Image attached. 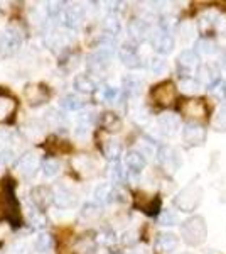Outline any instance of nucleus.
Masks as SVG:
<instances>
[{
	"mask_svg": "<svg viewBox=\"0 0 226 254\" xmlns=\"http://www.w3.org/2000/svg\"><path fill=\"white\" fill-rule=\"evenodd\" d=\"M181 234H182L184 243L187 246H201L208 237V225L206 220L201 215L189 217L186 222L181 227Z\"/></svg>",
	"mask_w": 226,
	"mask_h": 254,
	"instance_id": "obj_1",
	"label": "nucleus"
},
{
	"mask_svg": "<svg viewBox=\"0 0 226 254\" xmlns=\"http://www.w3.org/2000/svg\"><path fill=\"white\" fill-rule=\"evenodd\" d=\"M201 200H203V188L198 183L187 185L184 190L179 191V195L174 198V205L179 208L181 212H192L199 207Z\"/></svg>",
	"mask_w": 226,
	"mask_h": 254,
	"instance_id": "obj_2",
	"label": "nucleus"
},
{
	"mask_svg": "<svg viewBox=\"0 0 226 254\" xmlns=\"http://www.w3.org/2000/svg\"><path fill=\"white\" fill-rule=\"evenodd\" d=\"M157 158H159V163L162 165V168L169 173H176L181 166V154L178 149L171 146H164L159 149L157 153Z\"/></svg>",
	"mask_w": 226,
	"mask_h": 254,
	"instance_id": "obj_3",
	"label": "nucleus"
},
{
	"mask_svg": "<svg viewBox=\"0 0 226 254\" xmlns=\"http://www.w3.org/2000/svg\"><path fill=\"white\" fill-rule=\"evenodd\" d=\"M20 43H22L20 31L9 27V29L0 34V53L2 55H12V53H15L19 49Z\"/></svg>",
	"mask_w": 226,
	"mask_h": 254,
	"instance_id": "obj_4",
	"label": "nucleus"
},
{
	"mask_svg": "<svg viewBox=\"0 0 226 254\" xmlns=\"http://www.w3.org/2000/svg\"><path fill=\"white\" fill-rule=\"evenodd\" d=\"M182 141L187 146H201L206 141V129L196 122H187L182 129Z\"/></svg>",
	"mask_w": 226,
	"mask_h": 254,
	"instance_id": "obj_5",
	"label": "nucleus"
},
{
	"mask_svg": "<svg viewBox=\"0 0 226 254\" xmlns=\"http://www.w3.org/2000/svg\"><path fill=\"white\" fill-rule=\"evenodd\" d=\"M181 112L189 119H204L208 116V107L199 98H189L181 105Z\"/></svg>",
	"mask_w": 226,
	"mask_h": 254,
	"instance_id": "obj_6",
	"label": "nucleus"
},
{
	"mask_svg": "<svg viewBox=\"0 0 226 254\" xmlns=\"http://www.w3.org/2000/svg\"><path fill=\"white\" fill-rule=\"evenodd\" d=\"M152 98L157 102L159 105H171L176 98V87L171 81H164L152 90Z\"/></svg>",
	"mask_w": 226,
	"mask_h": 254,
	"instance_id": "obj_7",
	"label": "nucleus"
},
{
	"mask_svg": "<svg viewBox=\"0 0 226 254\" xmlns=\"http://www.w3.org/2000/svg\"><path fill=\"white\" fill-rule=\"evenodd\" d=\"M150 43L154 49L160 55H169V53L174 49V38L166 31H157L150 36Z\"/></svg>",
	"mask_w": 226,
	"mask_h": 254,
	"instance_id": "obj_8",
	"label": "nucleus"
},
{
	"mask_svg": "<svg viewBox=\"0 0 226 254\" xmlns=\"http://www.w3.org/2000/svg\"><path fill=\"white\" fill-rule=\"evenodd\" d=\"M179 246V239L176 234L172 232H160L155 239V249L160 254H171L172 251H176Z\"/></svg>",
	"mask_w": 226,
	"mask_h": 254,
	"instance_id": "obj_9",
	"label": "nucleus"
},
{
	"mask_svg": "<svg viewBox=\"0 0 226 254\" xmlns=\"http://www.w3.org/2000/svg\"><path fill=\"white\" fill-rule=\"evenodd\" d=\"M41 166V161L36 154H26L19 159V173L24 176V178H31V176L36 175V171L39 170Z\"/></svg>",
	"mask_w": 226,
	"mask_h": 254,
	"instance_id": "obj_10",
	"label": "nucleus"
},
{
	"mask_svg": "<svg viewBox=\"0 0 226 254\" xmlns=\"http://www.w3.org/2000/svg\"><path fill=\"white\" fill-rule=\"evenodd\" d=\"M157 124L164 134L171 136V134L178 132V129L181 127V119L178 116H174V114H162L157 119Z\"/></svg>",
	"mask_w": 226,
	"mask_h": 254,
	"instance_id": "obj_11",
	"label": "nucleus"
},
{
	"mask_svg": "<svg viewBox=\"0 0 226 254\" xmlns=\"http://www.w3.org/2000/svg\"><path fill=\"white\" fill-rule=\"evenodd\" d=\"M198 80L201 85H206V87L213 88L218 81V69L215 64H204L198 69Z\"/></svg>",
	"mask_w": 226,
	"mask_h": 254,
	"instance_id": "obj_12",
	"label": "nucleus"
},
{
	"mask_svg": "<svg viewBox=\"0 0 226 254\" xmlns=\"http://www.w3.org/2000/svg\"><path fill=\"white\" fill-rule=\"evenodd\" d=\"M32 202L36 203L38 207L41 208H46L49 203L54 200V195H52V191L49 190L46 187H36L34 190H32Z\"/></svg>",
	"mask_w": 226,
	"mask_h": 254,
	"instance_id": "obj_13",
	"label": "nucleus"
},
{
	"mask_svg": "<svg viewBox=\"0 0 226 254\" xmlns=\"http://www.w3.org/2000/svg\"><path fill=\"white\" fill-rule=\"evenodd\" d=\"M178 63L181 68L184 69H194L199 66V55L198 51H192V49H184L182 53L178 56Z\"/></svg>",
	"mask_w": 226,
	"mask_h": 254,
	"instance_id": "obj_14",
	"label": "nucleus"
},
{
	"mask_svg": "<svg viewBox=\"0 0 226 254\" xmlns=\"http://www.w3.org/2000/svg\"><path fill=\"white\" fill-rule=\"evenodd\" d=\"M159 205H160V200L157 196H149V195H143V193L137 195V207H140L143 212H147V214H150V215L157 214Z\"/></svg>",
	"mask_w": 226,
	"mask_h": 254,
	"instance_id": "obj_15",
	"label": "nucleus"
},
{
	"mask_svg": "<svg viewBox=\"0 0 226 254\" xmlns=\"http://www.w3.org/2000/svg\"><path fill=\"white\" fill-rule=\"evenodd\" d=\"M54 200H56V203L61 208H69V207H73L76 203V195L73 193L69 188L59 187V188H57V191H56V195H54Z\"/></svg>",
	"mask_w": 226,
	"mask_h": 254,
	"instance_id": "obj_16",
	"label": "nucleus"
},
{
	"mask_svg": "<svg viewBox=\"0 0 226 254\" xmlns=\"http://www.w3.org/2000/svg\"><path fill=\"white\" fill-rule=\"evenodd\" d=\"M125 165L130 171H134V173H140L143 170V166H145V158H143L138 151H130L125 156Z\"/></svg>",
	"mask_w": 226,
	"mask_h": 254,
	"instance_id": "obj_17",
	"label": "nucleus"
},
{
	"mask_svg": "<svg viewBox=\"0 0 226 254\" xmlns=\"http://www.w3.org/2000/svg\"><path fill=\"white\" fill-rule=\"evenodd\" d=\"M120 60L122 63L125 64L127 68L130 69H135V68H140V58H138L137 51L132 48H123L120 49Z\"/></svg>",
	"mask_w": 226,
	"mask_h": 254,
	"instance_id": "obj_18",
	"label": "nucleus"
},
{
	"mask_svg": "<svg viewBox=\"0 0 226 254\" xmlns=\"http://www.w3.org/2000/svg\"><path fill=\"white\" fill-rule=\"evenodd\" d=\"M100 124H101L103 129L110 130V132H117V130H120V127H122V121L115 116V114L105 112L103 116H101V119H100Z\"/></svg>",
	"mask_w": 226,
	"mask_h": 254,
	"instance_id": "obj_19",
	"label": "nucleus"
},
{
	"mask_svg": "<svg viewBox=\"0 0 226 254\" xmlns=\"http://www.w3.org/2000/svg\"><path fill=\"white\" fill-rule=\"evenodd\" d=\"M26 97H27V100L31 102V105H39L47 98V92L41 87H27Z\"/></svg>",
	"mask_w": 226,
	"mask_h": 254,
	"instance_id": "obj_20",
	"label": "nucleus"
},
{
	"mask_svg": "<svg viewBox=\"0 0 226 254\" xmlns=\"http://www.w3.org/2000/svg\"><path fill=\"white\" fill-rule=\"evenodd\" d=\"M211 127L216 132H225L226 130V104L220 105L215 112V117L211 121Z\"/></svg>",
	"mask_w": 226,
	"mask_h": 254,
	"instance_id": "obj_21",
	"label": "nucleus"
},
{
	"mask_svg": "<svg viewBox=\"0 0 226 254\" xmlns=\"http://www.w3.org/2000/svg\"><path fill=\"white\" fill-rule=\"evenodd\" d=\"M129 32L134 39L142 41L147 34H149V27H147V24L143 22V20H132L129 26Z\"/></svg>",
	"mask_w": 226,
	"mask_h": 254,
	"instance_id": "obj_22",
	"label": "nucleus"
},
{
	"mask_svg": "<svg viewBox=\"0 0 226 254\" xmlns=\"http://www.w3.org/2000/svg\"><path fill=\"white\" fill-rule=\"evenodd\" d=\"M218 20H220V15L211 14V12H206L203 14L198 20V26L201 32H209L215 26H218Z\"/></svg>",
	"mask_w": 226,
	"mask_h": 254,
	"instance_id": "obj_23",
	"label": "nucleus"
},
{
	"mask_svg": "<svg viewBox=\"0 0 226 254\" xmlns=\"http://www.w3.org/2000/svg\"><path fill=\"white\" fill-rule=\"evenodd\" d=\"M179 88L182 90L184 93H187V95H192V93H198L201 90V83L194 76H184L179 83Z\"/></svg>",
	"mask_w": 226,
	"mask_h": 254,
	"instance_id": "obj_24",
	"label": "nucleus"
},
{
	"mask_svg": "<svg viewBox=\"0 0 226 254\" xmlns=\"http://www.w3.org/2000/svg\"><path fill=\"white\" fill-rule=\"evenodd\" d=\"M122 153V144L118 141H113V139H108V141H105L103 144V154L106 158L110 159H115L118 158Z\"/></svg>",
	"mask_w": 226,
	"mask_h": 254,
	"instance_id": "obj_25",
	"label": "nucleus"
},
{
	"mask_svg": "<svg viewBox=\"0 0 226 254\" xmlns=\"http://www.w3.org/2000/svg\"><path fill=\"white\" fill-rule=\"evenodd\" d=\"M83 19V9L80 5H71L66 10V20L69 26H78Z\"/></svg>",
	"mask_w": 226,
	"mask_h": 254,
	"instance_id": "obj_26",
	"label": "nucleus"
},
{
	"mask_svg": "<svg viewBox=\"0 0 226 254\" xmlns=\"http://www.w3.org/2000/svg\"><path fill=\"white\" fill-rule=\"evenodd\" d=\"M75 87H76L78 90H80V92L90 93V92H93L94 83H93V80L90 78V76L80 75V76H76V80H75Z\"/></svg>",
	"mask_w": 226,
	"mask_h": 254,
	"instance_id": "obj_27",
	"label": "nucleus"
},
{
	"mask_svg": "<svg viewBox=\"0 0 226 254\" xmlns=\"http://www.w3.org/2000/svg\"><path fill=\"white\" fill-rule=\"evenodd\" d=\"M113 193H115V188L112 185H101L96 188L94 196H96L98 202H108V200L113 198Z\"/></svg>",
	"mask_w": 226,
	"mask_h": 254,
	"instance_id": "obj_28",
	"label": "nucleus"
},
{
	"mask_svg": "<svg viewBox=\"0 0 226 254\" xmlns=\"http://www.w3.org/2000/svg\"><path fill=\"white\" fill-rule=\"evenodd\" d=\"M15 109V102L12 98L0 95V119H5L10 112H14Z\"/></svg>",
	"mask_w": 226,
	"mask_h": 254,
	"instance_id": "obj_29",
	"label": "nucleus"
},
{
	"mask_svg": "<svg viewBox=\"0 0 226 254\" xmlns=\"http://www.w3.org/2000/svg\"><path fill=\"white\" fill-rule=\"evenodd\" d=\"M61 107H64L68 110H78V109L83 107V102H81L80 97H76L71 93V95H66L63 100H61Z\"/></svg>",
	"mask_w": 226,
	"mask_h": 254,
	"instance_id": "obj_30",
	"label": "nucleus"
},
{
	"mask_svg": "<svg viewBox=\"0 0 226 254\" xmlns=\"http://www.w3.org/2000/svg\"><path fill=\"white\" fill-rule=\"evenodd\" d=\"M216 51V44L209 38H203L198 41V53H201V55H215Z\"/></svg>",
	"mask_w": 226,
	"mask_h": 254,
	"instance_id": "obj_31",
	"label": "nucleus"
},
{
	"mask_svg": "<svg viewBox=\"0 0 226 254\" xmlns=\"http://www.w3.org/2000/svg\"><path fill=\"white\" fill-rule=\"evenodd\" d=\"M51 244H52V239L49 234H39L34 241V248H36V251H39V253L47 251V249L51 248Z\"/></svg>",
	"mask_w": 226,
	"mask_h": 254,
	"instance_id": "obj_32",
	"label": "nucleus"
},
{
	"mask_svg": "<svg viewBox=\"0 0 226 254\" xmlns=\"http://www.w3.org/2000/svg\"><path fill=\"white\" fill-rule=\"evenodd\" d=\"M149 68H150L152 73H155V75H160V73H164L167 69V63L162 58H152L150 63H149Z\"/></svg>",
	"mask_w": 226,
	"mask_h": 254,
	"instance_id": "obj_33",
	"label": "nucleus"
},
{
	"mask_svg": "<svg viewBox=\"0 0 226 254\" xmlns=\"http://www.w3.org/2000/svg\"><path fill=\"white\" fill-rule=\"evenodd\" d=\"M105 29L108 32H113V34H117L118 31H120V20H118L117 15H108V17L105 19L103 22Z\"/></svg>",
	"mask_w": 226,
	"mask_h": 254,
	"instance_id": "obj_34",
	"label": "nucleus"
},
{
	"mask_svg": "<svg viewBox=\"0 0 226 254\" xmlns=\"http://www.w3.org/2000/svg\"><path fill=\"white\" fill-rule=\"evenodd\" d=\"M44 168V173L46 176H54L57 171H59V163L56 159H46V163L43 165Z\"/></svg>",
	"mask_w": 226,
	"mask_h": 254,
	"instance_id": "obj_35",
	"label": "nucleus"
},
{
	"mask_svg": "<svg viewBox=\"0 0 226 254\" xmlns=\"http://www.w3.org/2000/svg\"><path fill=\"white\" fill-rule=\"evenodd\" d=\"M178 222V215L172 210H164L162 215H160V224L162 225H174Z\"/></svg>",
	"mask_w": 226,
	"mask_h": 254,
	"instance_id": "obj_36",
	"label": "nucleus"
},
{
	"mask_svg": "<svg viewBox=\"0 0 226 254\" xmlns=\"http://www.w3.org/2000/svg\"><path fill=\"white\" fill-rule=\"evenodd\" d=\"M98 215H100V207L93 205V203H90V205L85 207L83 217H86V219H96Z\"/></svg>",
	"mask_w": 226,
	"mask_h": 254,
	"instance_id": "obj_37",
	"label": "nucleus"
},
{
	"mask_svg": "<svg viewBox=\"0 0 226 254\" xmlns=\"http://www.w3.org/2000/svg\"><path fill=\"white\" fill-rule=\"evenodd\" d=\"M181 31H182V38L186 36V39H189V38H191V36L196 32L194 26H192L191 22H184V24H182V27H181Z\"/></svg>",
	"mask_w": 226,
	"mask_h": 254,
	"instance_id": "obj_38",
	"label": "nucleus"
},
{
	"mask_svg": "<svg viewBox=\"0 0 226 254\" xmlns=\"http://www.w3.org/2000/svg\"><path fill=\"white\" fill-rule=\"evenodd\" d=\"M211 92H213V95L218 97V98H225L226 97V87H225L223 83L215 85V87L211 88Z\"/></svg>",
	"mask_w": 226,
	"mask_h": 254,
	"instance_id": "obj_39",
	"label": "nucleus"
},
{
	"mask_svg": "<svg viewBox=\"0 0 226 254\" xmlns=\"http://www.w3.org/2000/svg\"><path fill=\"white\" fill-rule=\"evenodd\" d=\"M117 90H115V88H110V87H106L105 88V92H103V95H105V98H106V100H113V98L115 97H117Z\"/></svg>",
	"mask_w": 226,
	"mask_h": 254,
	"instance_id": "obj_40",
	"label": "nucleus"
},
{
	"mask_svg": "<svg viewBox=\"0 0 226 254\" xmlns=\"http://www.w3.org/2000/svg\"><path fill=\"white\" fill-rule=\"evenodd\" d=\"M129 90L132 93H138V92H140V83H138V81H135V80H130L129 81Z\"/></svg>",
	"mask_w": 226,
	"mask_h": 254,
	"instance_id": "obj_41",
	"label": "nucleus"
},
{
	"mask_svg": "<svg viewBox=\"0 0 226 254\" xmlns=\"http://www.w3.org/2000/svg\"><path fill=\"white\" fill-rule=\"evenodd\" d=\"M112 176H115V178H120V176H122L120 166H118V165H115V166H112Z\"/></svg>",
	"mask_w": 226,
	"mask_h": 254,
	"instance_id": "obj_42",
	"label": "nucleus"
},
{
	"mask_svg": "<svg viewBox=\"0 0 226 254\" xmlns=\"http://www.w3.org/2000/svg\"><path fill=\"white\" fill-rule=\"evenodd\" d=\"M135 254H149V253H147L145 249H140V251H137V253H135Z\"/></svg>",
	"mask_w": 226,
	"mask_h": 254,
	"instance_id": "obj_43",
	"label": "nucleus"
},
{
	"mask_svg": "<svg viewBox=\"0 0 226 254\" xmlns=\"http://www.w3.org/2000/svg\"><path fill=\"white\" fill-rule=\"evenodd\" d=\"M223 64L226 66V55H223Z\"/></svg>",
	"mask_w": 226,
	"mask_h": 254,
	"instance_id": "obj_44",
	"label": "nucleus"
},
{
	"mask_svg": "<svg viewBox=\"0 0 226 254\" xmlns=\"http://www.w3.org/2000/svg\"><path fill=\"white\" fill-rule=\"evenodd\" d=\"M184 254H191V253H184Z\"/></svg>",
	"mask_w": 226,
	"mask_h": 254,
	"instance_id": "obj_45",
	"label": "nucleus"
}]
</instances>
